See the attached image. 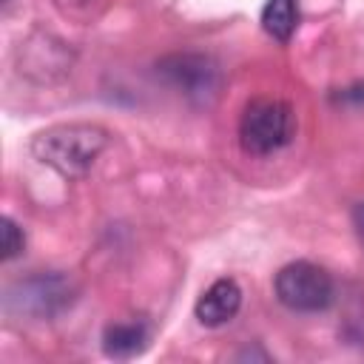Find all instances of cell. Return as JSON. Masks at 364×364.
Returning <instances> with one entry per match:
<instances>
[{"instance_id":"4","label":"cell","mask_w":364,"mask_h":364,"mask_svg":"<svg viewBox=\"0 0 364 364\" xmlns=\"http://www.w3.org/2000/svg\"><path fill=\"white\" fill-rule=\"evenodd\" d=\"M276 299L293 313H321L336 299L333 276L313 262H290L276 273Z\"/></svg>"},{"instance_id":"1","label":"cell","mask_w":364,"mask_h":364,"mask_svg":"<svg viewBox=\"0 0 364 364\" xmlns=\"http://www.w3.org/2000/svg\"><path fill=\"white\" fill-rule=\"evenodd\" d=\"M111 134L97 122H57L31 136V154L65 179L85 176L105 151Z\"/></svg>"},{"instance_id":"5","label":"cell","mask_w":364,"mask_h":364,"mask_svg":"<svg viewBox=\"0 0 364 364\" xmlns=\"http://www.w3.org/2000/svg\"><path fill=\"white\" fill-rule=\"evenodd\" d=\"M156 71L179 94H185L193 102H210L216 97V91H219V82H222L216 60L208 57V54H193V51L162 57L156 63Z\"/></svg>"},{"instance_id":"9","label":"cell","mask_w":364,"mask_h":364,"mask_svg":"<svg viewBox=\"0 0 364 364\" xmlns=\"http://www.w3.org/2000/svg\"><path fill=\"white\" fill-rule=\"evenodd\" d=\"M102 3H105V0H54V6H57V9H60L65 17L80 20V23L94 20V17L100 14Z\"/></svg>"},{"instance_id":"8","label":"cell","mask_w":364,"mask_h":364,"mask_svg":"<svg viewBox=\"0 0 364 364\" xmlns=\"http://www.w3.org/2000/svg\"><path fill=\"white\" fill-rule=\"evenodd\" d=\"M296 26H299V6H296V0H267L264 3V9H262V28L273 40L287 43L296 34Z\"/></svg>"},{"instance_id":"2","label":"cell","mask_w":364,"mask_h":364,"mask_svg":"<svg viewBox=\"0 0 364 364\" xmlns=\"http://www.w3.org/2000/svg\"><path fill=\"white\" fill-rule=\"evenodd\" d=\"M293 108L276 97H256L245 105L239 119V142L245 154L267 156L293 139Z\"/></svg>"},{"instance_id":"7","label":"cell","mask_w":364,"mask_h":364,"mask_svg":"<svg viewBox=\"0 0 364 364\" xmlns=\"http://www.w3.org/2000/svg\"><path fill=\"white\" fill-rule=\"evenodd\" d=\"M148 347V327L142 321L108 324L102 333V350L108 358H134Z\"/></svg>"},{"instance_id":"6","label":"cell","mask_w":364,"mask_h":364,"mask_svg":"<svg viewBox=\"0 0 364 364\" xmlns=\"http://www.w3.org/2000/svg\"><path fill=\"white\" fill-rule=\"evenodd\" d=\"M242 307V287L233 279H216L210 287L202 290L196 299V321L205 327H222L228 324Z\"/></svg>"},{"instance_id":"11","label":"cell","mask_w":364,"mask_h":364,"mask_svg":"<svg viewBox=\"0 0 364 364\" xmlns=\"http://www.w3.org/2000/svg\"><path fill=\"white\" fill-rule=\"evenodd\" d=\"M353 228H355V233H358V239L364 245V202H358L353 208Z\"/></svg>"},{"instance_id":"12","label":"cell","mask_w":364,"mask_h":364,"mask_svg":"<svg viewBox=\"0 0 364 364\" xmlns=\"http://www.w3.org/2000/svg\"><path fill=\"white\" fill-rule=\"evenodd\" d=\"M350 338H353V341H364V321H353V327H350Z\"/></svg>"},{"instance_id":"10","label":"cell","mask_w":364,"mask_h":364,"mask_svg":"<svg viewBox=\"0 0 364 364\" xmlns=\"http://www.w3.org/2000/svg\"><path fill=\"white\" fill-rule=\"evenodd\" d=\"M26 247V236H23V228L14 222V219H3V262H11L14 256H20Z\"/></svg>"},{"instance_id":"3","label":"cell","mask_w":364,"mask_h":364,"mask_svg":"<svg viewBox=\"0 0 364 364\" xmlns=\"http://www.w3.org/2000/svg\"><path fill=\"white\" fill-rule=\"evenodd\" d=\"M74 282L57 270L48 273H34L28 279H17L9 284L3 296V307L14 316H28V318H51L63 313L74 301Z\"/></svg>"}]
</instances>
